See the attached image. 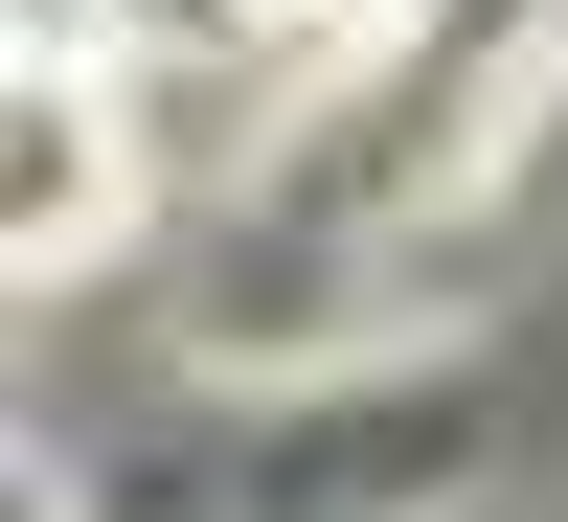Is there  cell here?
<instances>
[{
    "label": "cell",
    "instance_id": "obj_1",
    "mask_svg": "<svg viewBox=\"0 0 568 522\" xmlns=\"http://www.w3.org/2000/svg\"><path fill=\"white\" fill-rule=\"evenodd\" d=\"M23 273H91L114 250V69H91V23H23V227H0Z\"/></svg>",
    "mask_w": 568,
    "mask_h": 522
}]
</instances>
